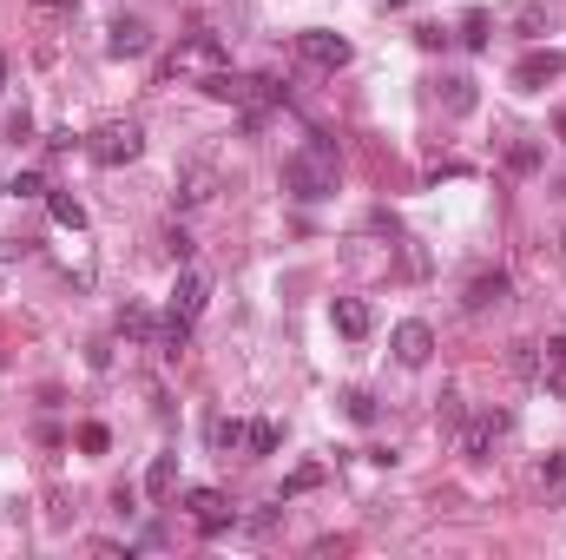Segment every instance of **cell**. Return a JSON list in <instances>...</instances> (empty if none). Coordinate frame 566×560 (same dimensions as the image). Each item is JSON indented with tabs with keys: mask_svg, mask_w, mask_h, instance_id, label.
<instances>
[{
	"mask_svg": "<svg viewBox=\"0 0 566 560\" xmlns=\"http://www.w3.org/2000/svg\"><path fill=\"white\" fill-rule=\"evenodd\" d=\"M336 178H343V159H336L330 139H303L290 159H283V192L297 198V205H323L336 198Z\"/></svg>",
	"mask_w": 566,
	"mask_h": 560,
	"instance_id": "1",
	"label": "cell"
},
{
	"mask_svg": "<svg viewBox=\"0 0 566 560\" xmlns=\"http://www.w3.org/2000/svg\"><path fill=\"white\" fill-rule=\"evenodd\" d=\"M172 481H178V455H152V468H145V495L165 501L172 495Z\"/></svg>",
	"mask_w": 566,
	"mask_h": 560,
	"instance_id": "16",
	"label": "cell"
},
{
	"mask_svg": "<svg viewBox=\"0 0 566 560\" xmlns=\"http://www.w3.org/2000/svg\"><path fill=\"white\" fill-rule=\"evenodd\" d=\"M389 350H395V363H402V369H422L428 356H435V330H428L422 317L395 323V330H389Z\"/></svg>",
	"mask_w": 566,
	"mask_h": 560,
	"instance_id": "7",
	"label": "cell"
},
{
	"mask_svg": "<svg viewBox=\"0 0 566 560\" xmlns=\"http://www.w3.org/2000/svg\"><path fill=\"white\" fill-rule=\"evenodd\" d=\"M553 132H560V139H566V112H560V119H553Z\"/></svg>",
	"mask_w": 566,
	"mask_h": 560,
	"instance_id": "31",
	"label": "cell"
},
{
	"mask_svg": "<svg viewBox=\"0 0 566 560\" xmlns=\"http://www.w3.org/2000/svg\"><path fill=\"white\" fill-rule=\"evenodd\" d=\"M119 336H139V343H152V336H158L152 310H145V304H126V310H119Z\"/></svg>",
	"mask_w": 566,
	"mask_h": 560,
	"instance_id": "17",
	"label": "cell"
},
{
	"mask_svg": "<svg viewBox=\"0 0 566 560\" xmlns=\"http://www.w3.org/2000/svg\"><path fill=\"white\" fill-rule=\"evenodd\" d=\"M86 152H93L99 165H112V172H119V165H132L145 152V126H139V119H106V126L86 139Z\"/></svg>",
	"mask_w": 566,
	"mask_h": 560,
	"instance_id": "4",
	"label": "cell"
},
{
	"mask_svg": "<svg viewBox=\"0 0 566 560\" xmlns=\"http://www.w3.org/2000/svg\"><path fill=\"white\" fill-rule=\"evenodd\" d=\"M7 192H14V198H47V178H40V172H14V178H7Z\"/></svg>",
	"mask_w": 566,
	"mask_h": 560,
	"instance_id": "22",
	"label": "cell"
},
{
	"mask_svg": "<svg viewBox=\"0 0 566 560\" xmlns=\"http://www.w3.org/2000/svg\"><path fill=\"white\" fill-rule=\"evenodd\" d=\"M468 47H488V14H468V33H461Z\"/></svg>",
	"mask_w": 566,
	"mask_h": 560,
	"instance_id": "28",
	"label": "cell"
},
{
	"mask_svg": "<svg viewBox=\"0 0 566 560\" xmlns=\"http://www.w3.org/2000/svg\"><path fill=\"white\" fill-rule=\"evenodd\" d=\"M540 383H547V396H566V336L540 343Z\"/></svg>",
	"mask_w": 566,
	"mask_h": 560,
	"instance_id": "14",
	"label": "cell"
},
{
	"mask_svg": "<svg viewBox=\"0 0 566 560\" xmlns=\"http://www.w3.org/2000/svg\"><path fill=\"white\" fill-rule=\"evenodd\" d=\"M14 257H33V238H0V264H14Z\"/></svg>",
	"mask_w": 566,
	"mask_h": 560,
	"instance_id": "26",
	"label": "cell"
},
{
	"mask_svg": "<svg viewBox=\"0 0 566 560\" xmlns=\"http://www.w3.org/2000/svg\"><path fill=\"white\" fill-rule=\"evenodd\" d=\"M79 448H86V455H106V448H112V435L99 429V422H86V429H79Z\"/></svg>",
	"mask_w": 566,
	"mask_h": 560,
	"instance_id": "24",
	"label": "cell"
},
{
	"mask_svg": "<svg viewBox=\"0 0 566 560\" xmlns=\"http://www.w3.org/2000/svg\"><path fill=\"white\" fill-rule=\"evenodd\" d=\"M540 481H547V488H566V455H553V462H540Z\"/></svg>",
	"mask_w": 566,
	"mask_h": 560,
	"instance_id": "27",
	"label": "cell"
},
{
	"mask_svg": "<svg viewBox=\"0 0 566 560\" xmlns=\"http://www.w3.org/2000/svg\"><path fill=\"white\" fill-rule=\"evenodd\" d=\"M507 429H514V416H507V409H488V416H474L468 429H461V455H474V462H481V455H488V448L501 442Z\"/></svg>",
	"mask_w": 566,
	"mask_h": 560,
	"instance_id": "11",
	"label": "cell"
},
{
	"mask_svg": "<svg viewBox=\"0 0 566 560\" xmlns=\"http://www.w3.org/2000/svg\"><path fill=\"white\" fill-rule=\"evenodd\" d=\"M330 323H336V330L349 336V343H362V336H369V323H376V317H369V304H362V297H336V304H330Z\"/></svg>",
	"mask_w": 566,
	"mask_h": 560,
	"instance_id": "13",
	"label": "cell"
},
{
	"mask_svg": "<svg viewBox=\"0 0 566 560\" xmlns=\"http://www.w3.org/2000/svg\"><path fill=\"white\" fill-rule=\"evenodd\" d=\"M507 290H514V277H507V271H474L468 290H461V304H468V310H494V304H507Z\"/></svg>",
	"mask_w": 566,
	"mask_h": 560,
	"instance_id": "12",
	"label": "cell"
},
{
	"mask_svg": "<svg viewBox=\"0 0 566 560\" xmlns=\"http://www.w3.org/2000/svg\"><path fill=\"white\" fill-rule=\"evenodd\" d=\"M185 508H191V521H198V534H224V528H237V508L218 495V488H191Z\"/></svg>",
	"mask_w": 566,
	"mask_h": 560,
	"instance_id": "8",
	"label": "cell"
},
{
	"mask_svg": "<svg viewBox=\"0 0 566 560\" xmlns=\"http://www.w3.org/2000/svg\"><path fill=\"white\" fill-rule=\"evenodd\" d=\"M560 73H566V53H553V47H547V53H527V60L514 66V86H520V93H547Z\"/></svg>",
	"mask_w": 566,
	"mask_h": 560,
	"instance_id": "10",
	"label": "cell"
},
{
	"mask_svg": "<svg viewBox=\"0 0 566 560\" xmlns=\"http://www.w3.org/2000/svg\"><path fill=\"white\" fill-rule=\"evenodd\" d=\"M205 304H211V277H205V271H191V264H178L172 310H165V323H158L152 350H158V356H178V350H185V343H191V323L205 317Z\"/></svg>",
	"mask_w": 566,
	"mask_h": 560,
	"instance_id": "2",
	"label": "cell"
},
{
	"mask_svg": "<svg viewBox=\"0 0 566 560\" xmlns=\"http://www.w3.org/2000/svg\"><path fill=\"white\" fill-rule=\"evenodd\" d=\"M47 211H53V224H66V231H86V205H79L73 192H53L47 185Z\"/></svg>",
	"mask_w": 566,
	"mask_h": 560,
	"instance_id": "15",
	"label": "cell"
},
{
	"mask_svg": "<svg viewBox=\"0 0 566 560\" xmlns=\"http://www.w3.org/2000/svg\"><path fill=\"white\" fill-rule=\"evenodd\" d=\"M7 132H14V145H20V139H27V132H33V119H27V106H20V112H7Z\"/></svg>",
	"mask_w": 566,
	"mask_h": 560,
	"instance_id": "29",
	"label": "cell"
},
{
	"mask_svg": "<svg viewBox=\"0 0 566 560\" xmlns=\"http://www.w3.org/2000/svg\"><path fill=\"white\" fill-rule=\"evenodd\" d=\"M40 7H79V0H40Z\"/></svg>",
	"mask_w": 566,
	"mask_h": 560,
	"instance_id": "30",
	"label": "cell"
},
{
	"mask_svg": "<svg viewBox=\"0 0 566 560\" xmlns=\"http://www.w3.org/2000/svg\"><path fill=\"white\" fill-rule=\"evenodd\" d=\"M277 442H283L277 422H244V448H251V455H277Z\"/></svg>",
	"mask_w": 566,
	"mask_h": 560,
	"instance_id": "18",
	"label": "cell"
},
{
	"mask_svg": "<svg viewBox=\"0 0 566 560\" xmlns=\"http://www.w3.org/2000/svg\"><path fill=\"white\" fill-rule=\"evenodd\" d=\"M224 66V33L211 27H191L172 53H165V80H211Z\"/></svg>",
	"mask_w": 566,
	"mask_h": 560,
	"instance_id": "3",
	"label": "cell"
},
{
	"mask_svg": "<svg viewBox=\"0 0 566 560\" xmlns=\"http://www.w3.org/2000/svg\"><path fill=\"white\" fill-rule=\"evenodd\" d=\"M310 488H323V468L303 462V468H290V481H283V495H277V501H297V495H310Z\"/></svg>",
	"mask_w": 566,
	"mask_h": 560,
	"instance_id": "20",
	"label": "cell"
},
{
	"mask_svg": "<svg viewBox=\"0 0 566 560\" xmlns=\"http://www.w3.org/2000/svg\"><path fill=\"white\" fill-rule=\"evenodd\" d=\"M211 448H244V422H211Z\"/></svg>",
	"mask_w": 566,
	"mask_h": 560,
	"instance_id": "23",
	"label": "cell"
},
{
	"mask_svg": "<svg viewBox=\"0 0 566 560\" xmlns=\"http://www.w3.org/2000/svg\"><path fill=\"white\" fill-rule=\"evenodd\" d=\"M165 251H172V264H191V238H185V231H178V224H172V231H165Z\"/></svg>",
	"mask_w": 566,
	"mask_h": 560,
	"instance_id": "25",
	"label": "cell"
},
{
	"mask_svg": "<svg viewBox=\"0 0 566 560\" xmlns=\"http://www.w3.org/2000/svg\"><path fill=\"white\" fill-rule=\"evenodd\" d=\"M343 409H349V422H376V396H369V389H349Z\"/></svg>",
	"mask_w": 566,
	"mask_h": 560,
	"instance_id": "21",
	"label": "cell"
},
{
	"mask_svg": "<svg viewBox=\"0 0 566 560\" xmlns=\"http://www.w3.org/2000/svg\"><path fill=\"white\" fill-rule=\"evenodd\" d=\"M0 80H7V60H0Z\"/></svg>",
	"mask_w": 566,
	"mask_h": 560,
	"instance_id": "32",
	"label": "cell"
},
{
	"mask_svg": "<svg viewBox=\"0 0 566 560\" xmlns=\"http://www.w3.org/2000/svg\"><path fill=\"white\" fill-rule=\"evenodd\" d=\"M297 53L316 66V73H343V66L356 60V47H349L343 33H330V27H310V33H297Z\"/></svg>",
	"mask_w": 566,
	"mask_h": 560,
	"instance_id": "5",
	"label": "cell"
},
{
	"mask_svg": "<svg viewBox=\"0 0 566 560\" xmlns=\"http://www.w3.org/2000/svg\"><path fill=\"white\" fill-rule=\"evenodd\" d=\"M441 99H448L455 119H468V112H474V80H461V73H455V80H441Z\"/></svg>",
	"mask_w": 566,
	"mask_h": 560,
	"instance_id": "19",
	"label": "cell"
},
{
	"mask_svg": "<svg viewBox=\"0 0 566 560\" xmlns=\"http://www.w3.org/2000/svg\"><path fill=\"white\" fill-rule=\"evenodd\" d=\"M106 53L112 60H139V53H152V27H145L139 14H119L106 27Z\"/></svg>",
	"mask_w": 566,
	"mask_h": 560,
	"instance_id": "9",
	"label": "cell"
},
{
	"mask_svg": "<svg viewBox=\"0 0 566 560\" xmlns=\"http://www.w3.org/2000/svg\"><path fill=\"white\" fill-rule=\"evenodd\" d=\"M211 198H218V165H211V159H191L185 172L172 178V205L178 211H205Z\"/></svg>",
	"mask_w": 566,
	"mask_h": 560,
	"instance_id": "6",
	"label": "cell"
}]
</instances>
